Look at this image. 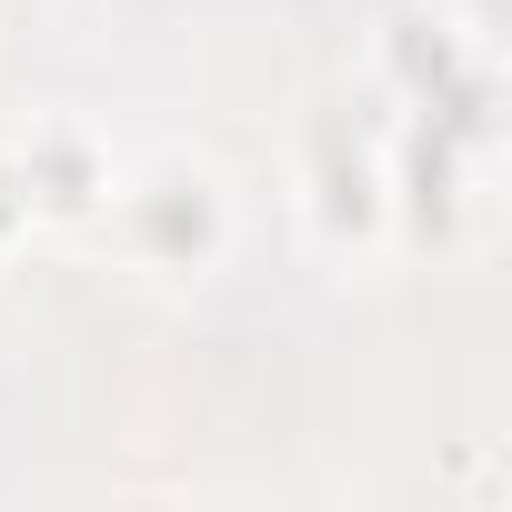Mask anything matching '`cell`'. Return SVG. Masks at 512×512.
<instances>
[{
  "label": "cell",
  "mask_w": 512,
  "mask_h": 512,
  "mask_svg": "<svg viewBox=\"0 0 512 512\" xmlns=\"http://www.w3.org/2000/svg\"><path fill=\"white\" fill-rule=\"evenodd\" d=\"M101 231L121 241V262L141 272V282H211L221 262H231V231H241V211H231V181L201 161V151H151V161H131L121 181H111V201H101Z\"/></svg>",
  "instance_id": "obj_1"
},
{
  "label": "cell",
  "mask_w": 512,
  "mask_h": 512,
  "mask_svg": "<svg viewBox=\"0 0 512 512\" xmlns=\"http://www.w3.org/2000/svg\"><path fill=\"white\" fill-rule=\"evenodd\" d=\"M111 181H121V161H111V141H101L91 121L51 111V121L11 131V191H21V221H51V231H81V221H101Z\"/></svg>",
  "instance_id": "obj_2"
},
{
  "label": "cell",
  "mask_w": 512,
  "mask_h": 512,
  "mask_svg": "<svg viewBox=\"0 0 512 512\" xmlns=\"http://www.w3.org/2000/svg\"><path fill=\"white\" fill-rule=\"evenodd\" d=\"M312 241L332 251V262H372V251L392 241V181H382V161H362V151H332L322 171H312Z\"/></svg>",
  "instance_id": "obj_3"
}]
</instances>
